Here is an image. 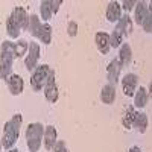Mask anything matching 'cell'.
Returning <instances> with one entry per match:
<instances>
[{
    "mask_svg": "<svg viewBox=\"0 0 152 152\" xmlns=\"http://www.w3.org/2000/svg\"><path fill=\"white\" fill-rule=\"evenodd\" d=\"M23 125V116L20 113L14 114L5 125H3V132H2V148L5 151H9L14 148L20 137V129Z\"/></svg>",
    "mask_w": 152,
    "mask_h": 152,
    "instance_id": "obj_1",
    "label": "cell"
},
{
    "mask_svg": "<svg viewBox=\"0 0 152 152\" xmlns=\"http://www.w3.org/2000/svg\"><path fill=\"white\" fill-rule=\"evenodd\" d=\"M14 59H15L14 43L9 40H5L2 43V47H0V76H2V81H5V82L11 76Z\"/></svg>",
    "mask_w": 152,
    "mask_h": 152,
    "instance_id": "obj_2",
    "label": "cell"
},
{
    "mask_svg": "<svg viewBox=\"0 0 152 152\" xmlns=\"http://www.w3.org/2000/svg\"><path fill=\"white\" fill-rule=\"evenodd\" d=\"M44 129L46 126H43V123H29L26 128V146L29 149V152H38L43 145V138H44Z\"/></svg>",
    "mask_w": 152,
    "mask_h": 152,
    "instance_id": "obj_3",
    "label": "cell"
},
{
    "mask_svg": "<svg viewBox=\"0 0 152 152\" xmlns=\"http://www.w3.org/2000/svg\"><path fill=\"white\" fill-rule=\"evenodd\" d=\"M52 70L53 69L49 64H41L32 72V75H31V87H32L34 91H43L44 90Z\"/></svg>",
    "mask_w": 152,
    "mask_h": 152,
    "instance_id": "obj_4",
    "label": "cell"
},
{
    "mask_svg": "<svg viewBox=\"0 0 152 152\" xmlns=\"http://www.w3.org/2000/svg\"><path fill=\"white\" fill-rule=\"evenodd\" d=\"M40 44L31 41L29 43V52L24 58V67H26L28 72H34L38 67V61H40Z\"/></svg>",
    "mask_w": 152,
    "mask_h": 152,
    "instance_id": "obj_5",
    "label": "cell"
},
{
    "mask_svg": "<svg viewBox=\"0 0 152 152\" xmlns=\"http://www.w3.org/2000/svg\"><path fill=\"white\" fill-rule=\"evenodd\" d=\"M44 97L47 102L50 104H56L58 102V97H59V91H58V85H56V75H55V70H52L49 76V81L44 87Z\"/></svg>",
    "mask_w": 152,
    "mask_h": 152,
    "instance_id": "obj_6",
    "label": "cell"
},
{
    "mask_svg": "<svg viewBox=\"0 0 152 152\" xmlns=\"http://www.w3.org/2000/svg\"><path fill=\"white\" fill-rule=\"evenodd\" d=\"M138 88V76L135 73H126L122 79V90L126 97H134Z\"/></svg>",
    "mask_w": 152,
    "mask_h": 152,
    "instance_id": "obj_7",
    "label": "cell"
},
{
    "mask_svg": "<svg viewBox=\"0 0 152 152\" xmlns=\"http://www.w3.org/2000/svg\"><path fill=\"white\" fill-rule=\"evenodd\" d=\"M12 17V20H14L17 23V26L23 31H28L29 29V21H31V15L26 12V9L21 8V6H15L14 9H12V12L9 14Z\"/></svg>",
    "mask_w": 152,
    "mask_h": 152,
    "instance_id": "obj_8",
    "label": "cell"
},
{
    "mask_svg": "<svg viewBox=\"0 0 152 152\" xmlns=\"http://www.w3.org/2000/svg\"><path fill=\"white\" fill-rule=\"evenodd\" d=\"M122 64L119 59H111L110 64L107 66V79H108V84H113L116 85L120 79V73H122Z\"/></svg>",
    "mask_w": 152,
    "mask_h": 152,
    "instance_id": "obj_9",
    "label": "cell"
},
{
    "mask_svg": "<svg viewBox=\"0 0 152 152\" xmlns=\"http://www.w3.org/2000/svg\"><path fill=\"white\" fill-rule=\"evenodd\" d=\"M6 85H8V90L11 91L12 96H20L23 93V88H24V81L20 75L12 73L6 81Z\"/></svg>",
    "mask_w": 152,
    "mask_h": 152,
    "instance_id": "obj_10",
    "label": "cell"
},
{
    "mask_svg": "<svg viewBox=\"0 0 152 152\" xmlns=\"http://www.w3.org/2000/svg\"><path fill=\"white\" fill-rule=\"evenodd\" d=\"M105 17L110 23H119V20L122 18V5L120 2H116V0H113V2L108 3L107 6V11H105Z\"/></svg>",
    "mask_w": 152,
    "mask_h": 152,
    "instance_id": "obj_11",
    "label": "cell"
},
{
    "mask_svg": "<svg viewBox=\"0 0 152 152\" xmlns=\"http://www.w3.org/2000/svg\"><path fill=\"white\" fill-rule=\"evenodd\" d=\"M94 43H96V47L99 50V53L102 55H107L111 49V40H110V34L107 32H96L94 35Z\"/></svg>",
    "mask_w": 152,
    "mask_h": 152,
    "instance_id": "obj_12",
    "label": "cell"
},
{
    "mask_svg": "<svg viewBox=\"0 0 152 152\" xmlns=\"http://www.w3.org/2000/svg\"><path fill=\"white\" fill-rule=\"evenodd\" d=\"M44 148L47 151H53L55 145L58 143V131L53 125H47L44 129V138H43Z\"/></svg>",
    "mask_w": 152,
    "mask_h": 152,
    "instance_id": "obj_13",
    "label": "cell"
},
{
    "mask_svg": "<svg viewBox=\"0 0 152 152\" xmlns=\"http://www.w3.org/2000/svg\"><path fill=\"white\" fill-rule=\"evenodd\" d=\"M100 100L105 105H113L114 100H116V85L105 84L100 90Z\"/></svg>",
    "mask_w": 152,
    "mask_h": 152,
    "instance_id": "obj_14",
    "label": "cell"
},
{
    "mask_svg": "<svg viewBox=\"0 0 152 152\" xmlns=\"http://www.w3.org/2000/svg\"><path fill=\"white\" fill-rule=\"evenodd\" d=\"M35 38L40 40V43H43L44 46H49L52 43V26H50L49 23H41V26L38 29Z\"/></svg>",
    "mask_w": 152,
    "mask_h": 152,
    "instance_id": "obj_15",
    "label": "cell"
},
{
    "mask_svg": "<svg viewBox=\"0 0 152 152\" xmlns=\"http://www.w3.org/2000/svg\"><path fill=\"white\" fill-rule=\"evenodd\" d=\"M149 102V91L146 87H140L137 88V91L134 94V107L138 110H143Z\"/></svg>",
    "mask_w": 152,
    "mask_h": 152,
    "instance_id": "obj_16",
    "label": "cell"
},
{
    "mask_svg": "<svg viewBox=\"0 0 152 152\" xmlns=\"http://www.w3.org/2000/svg\"><path fill=\"white\" fill-rule=\"evenodd\" d=\"M132 26H134V23H132V18L129 17V14H125L122 15V18L119 20V23L116 24V29L120 31L123 34V37H129L132 34Z\"/></svg>",
    "mask_w": 152,
    "mask_h": 152,
    "instance_id": "obj_17",
    "label": "cell"
},
{
    "mask_svg": "<svg viewBox=\"0 0 152 152\" xmlns=\"http://www.w3.org/2000/svg\"><path fill=\"white\" fill-rule=\"evenodd\" d=\"M122 67H128L132 61V49L129 46V43H123L120 46V50H119V58Z\"/></svg>",
    "mask_w": 152,
    "mask_h": 152,
    "instance_id": "obj_18",
    "label": "cell"
},
{
    "mask_svg": "<svg viewBox=\"0 0 152 152\" xmlns=\"http://www.w3.org/2000/svg\"><path fill=\"white\" fill-rule=\"evenodd\" d=\"M135 114H137V111H135V107H134V105H129L128 108L125 110L123 116H122V125H123V128H125V129H128V131H129V129L134 128Z\"/></svg>",
    "mask_w": 152,
    "mask_h": 152,
    "instance_id": "obj_19",
    "label": "cell"
},
{
    "mask_svg": "<svg viewBox=\"0 0 152 152\" xmlns=\"http://www.w3.org/2000/svg\"><path fill=\"white\" fill-rule=\"evenodd\" d=\"M148 125H149V119H148V114L143 111H137L135 114V120H134V128L138 134H145L148 129Z\"/></svg>",
    "mask_w": 152,
    "mask_h": 152,
    "instance_id": "obj_20",
    "label": "cell"
},
{
    "mask_svg": "<svg viewBox=\"0 0 152 152\" xmlns=\"http://www.w3.org/2000/svg\"><path fill=\"white\" fill-rule=\"evenodd\" d=\"M148 14H149L148 3H146V2H138L137 6H135V9H134V20H135V23L142 26L143 21H145V18L148 17Z\"/></svg>",
    "mask_w": 152,
    "mask_h": 152,
    "instance_id": "obj_21",
    "label": "cell"
},
{
    "mask_svg": "<svg viewBox=\"0 0 152 152\" xmlns=\"http://www.w3.org/2000/svg\"><path fill=\"white\" fill-rule=\"evenodd\" d=\"M40 15L44 21L52 20V17L55 15L53 8H52V0H43V2L40 3Z\"/></svg>",
    "mask_w": 152,
    "mask_h": 152,
    "instance_id": "obj_22",
    "label": "cell"
},
{
    "mask_svg": "<svg viewBox=\"0 0 152 152\" xmlns=\"http://www.w3.org/2000/svg\"><path fill=\"white\" fill-rule=\"evenodd\" d=\"M6 32L9 35V38H12V40H20V34H21V29L17 26V23L12 20V17L9 15L6 18Z\"/></svg>",
    "mask_w": 152,
    "mask_h": 152,
    "instance_id": "obj_23",
    "label": "cell"
},
{
    "mask_svg": "<svg viewBox=\"0 0 152 152\" xmlns=\"http://www.w3.org/2000/svg\"><path fill=\"white\" fill-rule=\"evenodd\" d=\"M29 52V43L26 40H17L14 43V53H15V58H21L24 55H28Z\"/></svg>",
    "mask_w": 152,
    "mask_h": 152,
    "instance_id": "obj_24",
    "label": "cell"
},
{
    "mask_svg": "<svg viewBox=\"0 0 152 152\" xmlns=\"http://www.w3.org/2000/svg\"><path fill=\"white\" fill-rule=\"evenodd\" d=\"M110 40H111V47H114V49H116V47H120L125 41V37H123V34L120 32V31H117L116 28H114V31L110 34Z\"/></svg>",
    "mask_w": 152,
    "mask_h": 152,
    "instance_id": "obj_25",
    "label": "cell"
},
{
    "mask_svg": "<svg viewBox=\"0 0 152 152\" xmlns=\"http://www.w3.org/2000/svg\"><path fill=\"white\" fill-rule=\"evenodd\" d=\"M41 18L38 17L37 14H32L31 15V21H29V34L32 35V37H35L37 35V32H38V29H40V26H41Z\"/></svg>",
    "mask_w": 152,
    "mask_h": 152,
    "instance_id": "obj_26",
    "label": "cell"
},
{
    "mask_svg": "<svg viewBox=\"0 0 152 152\" xmlns=\"http://www.w3.org/2000/svg\"><path fill=\"white\" fill-rule=\"evenodd\" d=\"M78 31H79V26H78V23H76V21H70L67 24V35L69 37H76Z\"/></svg>",
    "mask_w": 152,
    "mask_h": 152,
    "instance_id": "obj_27",
    "label": "cell"
},
{
    "mask_svg": "<svg viewBox=\"0 0 152 152\" xmlns=\"http://www.w3.org/2000/svg\"><path fill=\"white\" fill-rule=\"evenodd\" d=\"M142 28L145 29V32L152 34V12H149V14H148V17L145 18V21L142 24Z\"/></svg>",
    "mask_w": 152,
    "mask_h": 152,
    "instance_id": "obj_28",
    "label": "cell"
},
{
    "mask_svg": "<svg viewBox=\"0 0 152 152\" xmlns=\"http://www.w3.org/2000/svg\"><path fill=\"white\" fill-rule=\"evenodd\" d=\"M137 3H138V2H135V0H125V2H122L120 5H122V9H125V11H126V14H128L129 11L135 9Z\"/></svg>",
    "mask_w": 152,
    "mask_h": 152,
    "instance_id": "obj_29",
    "label": "cell"
},
{
    "mask_svg": "<svg viewBox=\"0 0 152 152\" xmlns=\"http://www.w3.org/2000/svg\"><path fill=\"white\" fill-rule=\"evenodd\" d=\"M53 152H70V149L64 140H58V143L53 148Z\"/></svg>",
    "mask_w": 152,
    "mask_h": 152,
    "instance_id": "obj_30",
    "label": "cell"
},
{
    "mask_svg": "<svg viewBox=\"0 0 152 152\" xmlns=\"http://www.w3.org/2000/svg\"><path fill=\"white\" fill-rule=\"evenodd\" d=\"M128 152H143V151L138 148V146H131V148L128 149Z\"/></svg>",
    "mask_w": 152,
    "mask_h": 152,
    "instance_id": "obj_31",
    "label": "cell"
},
{
    "mask_svg": "<svg viewBox=\"0 0 152 152\" xmlns=\"http://www.w3.org/2000/svg\"><path fill=\"white\" fill-rule=\"evenodd\" d=\"M148 91H149V94H152V81H151V84H149V88H148Z\"/></svg>",
    "mask_w": 152,
    "mask_h": 152,
    "instance_id": "obj_32",
    "label": "cell"
},
{
    "mask_svg": "<svg viewBox=\"0 0 152 152\" xmlns=\"http://www.w3.org/2000/svg\"><path fill=\"white\" fill-rule=\"evenodd\" d=\"M8 152H20V151H18V149H15V148H12V149H9Z\"/></svg>",
    "mask_w": 152,
    "mask_h": 152,
    "instance_id": "obj_33",
    "label": "cell"
}]
</instances>
